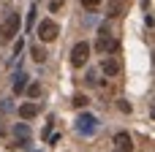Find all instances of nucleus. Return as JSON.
<instances>
[{
    "label": "nucleus",
    "instance_id": "nucleus-5",
    "mask_svg": "<svg viewBox=\"0 0 155 152\" xmlns=\"http://www.w3.org/2000/svg\"><path fill=\"white\" fill-rule=\"evenodd\" d=\"M95 128H98V120H95L93 114H82V117L76 120V131H79L82 136H93Z\"/></svg>",
    "mask_w": 155,
    "mask_h": 152
},
{
    "label": "nucleus",
    "instance_id": "nucleus-10",
    "mask_svg": "<svg viewBox=\"0 0 155 152\" xmlns=\"http://www.w3.org/2000/svg\"><path fill=\"white\" fill-rule=\"evenodd\" d=\"M19 117H22V120L38 117V106H35V103H22V106H19Z\"/></svg>",
    "mask_w": 155,
    "mask_h": 152
},
{
    "label": "nucleus",
    "instance_id": "nucleus-13",
    "mask_svg": "<svg viewBox=\"0 0 155 152\" xmlns=\"http://www.w3.org/2000/svg\"><path fill=\"white\" fill-rule=\"evenodd\" d=\"M27 95H30V98H38V95H41V84H30V87H27Z\"/></svg>",
    "mask_w": 155,
    "mask_h": 152
},
{
    "label": "nucleus",
    "instance_id": "nucleus-15",
    "mask_svg": "<svg viewBox=\"0 0 155 152\" xmlns=\"http://www.w3.org/2000/svg\"><path fill=\"white\" fill-rule=\"evenodd\" d=\"M63 5H65V0H52V3H49V11H60Z\"/></svg>",
    "mask_w": 155,
    "mask_h": 152
},
{
    "label": "nucleus",
    "instance_id": "nucleus-18",
    "mask_svg": "<svg viewBox=\"0 0 155 152\" xmlns=\"http://www.w3.org/2000/svg\"><path fill=\"white\" fill-rule=\"evenodd\" d=\"M142 3H144V8H147V5H150V0H142Z\"/></svg>",
    "mask_w": 155,
    "mask_h": 152
},
{
    "label": "nucleus",
    "instance_id": "nucleus-9",
    "mask_svg": "<svg viewBox=\"0 0 155 152\" xmlns=\"http://www.w3.org/2000/svg\"><path fill=\"white\" fill-rule=\"evenodd\" d=\"M27 79H30V76H27L25 71H19V73L14 76V95H19V92H25V87H27Z\"/></svg>",
    "mask_w": 155,
    "mask_h": 152
},
{
    "label": "nucleus",
    "instance_id": "nucleus-11",
    "mask_svg": "<svg viewBox=\"0 0 155 152\" xmlns=\"http://www.w3.org/2000/svg\"><path fill=\"white\" fill-rule=\"evenodd\" d=\"M123 14V0H112L109 3V16H120Z\"/></svg>",
    "mask_w": 155,
    "mask_h": 152
},
{
    "label": "nucleus",
    "instance_id": "nucleus-6",
    "mask_svg": "<svg viewBox=\"0 0 155 152\" xmlns=\"http://www.w3.org/2000/svg\"><path fill=\"white\" fill-rule=\"evenodd\" d=\"M114 150L117 152H134V141H131V136H128L125 131H120V133L114 136Z\"/></svg>",
    "mask_w": 155,
    "mask_h": 152
},
{
    "label": "nucleus",
    "instance_id": "nucleus-3",
    "mask_svg": "<svg viewBox=\"0 0 155 152\" xmlns=\"http://www.w3.org/2000/svg\"><path fill=\"white\" fill-rule=\"evenodd\" d=\"M57 35H60V24H57L54 19H44V22H38V38H41L44 44L54 41Z\"/></svg>",
    "mask_w": 155,
    "mask_h": 152
},
{
    "label": "nucleus",
    "instance_id": "nucleus-14",
    "mask_svg": "<svg viewBox=\"0 0 155 152\" xmlns=\"http://www.w3.org/2000/svg\"><path fill=\"white\" fill-rule=\"evenodd\" d=\"M87 103H90V101H87L84 95H74V106H79V109H84Z\"/></svg>",
    "mask_w": 155,
    "mask_h": 152
},
{
    "label": "nucleus",
    "instance_id": "nucleus-1",
    "mask_svg": "<svg viewBox=\"0 0 155 152\" xmlns=\"http://www.w3.org/2000/svg\"><path fill=\"white\" fill-rule=\"evenodd\" d=\"M95 49H98L101 54H117V52H120V41L109 35V27H106V24L98 30V41H95Z\"/></svg>",
    "mask_w": 155,
    "mask_h": 152
},
{
    "label": "nucleus",
    "instance_id": "nucleus-4",
    "mask_svg": "<svg viewBox=\"0 0 155 152\" xmlns=\"http://www.w3.org/2000/svg\"><path fill=\"white\" fill-rule=\"evenodd\" d=\"M87 57H90V44H84V41H79L74 49H71V63L76 65V68H82L84 63H87Z\"/></svg>",
    "mask_w": 155,
    "mask_h": 152
},
{
    "label": "nucleus",
    "instance_id": "nucleus-17",
    "mask_svg": "<svg viewBox=\"0 0 155 152\" xmlns=\"http://www.w3.org/2000/svg\"><path fill=\"white\" fill-rule=\"evenodd\" d=\"M117 106H120V112H125V114H128V112H131V103H128V101H120V103H117Z\"/></svg>",
    "mask_w": 155,
    "mask_h": 152
},
{
    "label": "nucleus",
    "instance_id": "nucleus-2",
    "mask_svg": "<svg viewBox=\"0 0 155 152\" xmlns=\"http://www.w3.org/2000/svg\"><path fill=\"white\" fill-rule=\"evenodd\" d=\"M19 27H22V19H19V14H8V16H5V22L0 24V41H3V44L14 41V35L19 33Z\"/></svg>",
    "mask_w": 155,
    "mask_h": 152
},
{
    "label": "nucleus",
    "instance_id": "nucleus-7",
    "mask_svg": "<svg viewBox=\"0 0 155 152\" xmlns=\"http://www.w3.org/2000/svg\"><path fill=\"white\" fill-rule=\"evenodd\" d=\"M14 139H16L19 147H27V144H30V128H27L25 122H19V125L14 128Z\"/></svg>",
    "mask_w": 155,
    "mask_h": 152
},
{
    "label": "nucleus",
    "instance_id": "nucleus-12",
    "mask_svg": "<svg viewBox=\"0 0 155 152\" xmlns=\"http://www.w3.org/2000/svg\"><path fill=\"white\" fill-rule=\"evenodd\" d=\"M33 60H35V63H44V60H46V49L35 44V46H33Z\"/></svg>",
    "mask_w": 155,
    "mask_h": 152
},
{
    "label": "nucleus",
    "instance_id": "nucleus-16",
    "mask_svg": "<svg viewBox=\"0 0 155 152\" xmlns=\"http://www.w3.org/2000/svg\"><path fill=\"white\" fill-rule=\"evenodd\" d=\"M82 5H84V8H98L101 0H82Z\"/></svg>",
    "mask_w": 155,
    "mask_h": 152
},
{
    "label": "nucleus",
    "instance_id": "nucleus-8",
    "mask_svg": "<svg viewBox=\"0 0 155 152\" xmlns=\"http://www.w3.org/2000/svg\"><path fill=\"white\" fill-rule=\"evenodd\" d=\"M101 71H104L106 76H117V73H120V60H117V57H106V60L101 63Z\"/></svg>",
    "mask_w": 155,
    "mask_h": 152
}]
</instances>
